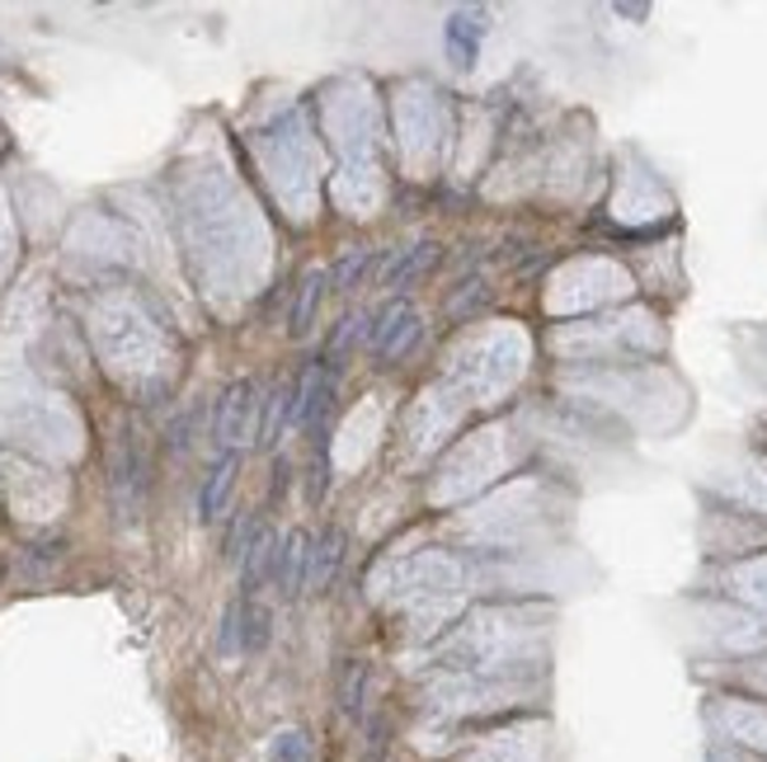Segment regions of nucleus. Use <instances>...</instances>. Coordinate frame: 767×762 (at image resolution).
<instances>
[{"label":"nucleus","instance_id":"nucleus-2","mask_svg":"<svg viewBox=\"0 0 767 762\" xmlns=\"http://www.w3.org/2000/svg\"><path fill=\"white\" fill-rule=\"evenodd\" d=\"M415 339H419V315L405 307V301H391V307H382L377 325L368 330V344H372V354H377V358L410 354Z\"/></svg>","mask_w":767,"mask_h":762},{"label":"nucleus","instance_id":"nucleus-18","mask_svg":"<svg viewBox=\"0 0 767 762\" xmlns=\"http://www.w3.org/2000/svg\"><path fill=\"white\" fill-rule=\"evenodd\" d=\"M758 678H763V682H767V673H758Z\"/></svg>","mask_w":767,"mask_h":762},{"label":"nucleus","instance_id":"nucleus-13","mask_svg":"<svg viewBox=\"0 0 767 762\" xmlns=\"http://www.w3.org/2000/svg\"><path fill=\"white\" fill-rule=\"evenodd\" d=\"M372 259H377V254L372 250H353V254H344V259L335 264V274H330V282L339 292H353L358 282L368 278V268H372Z\"/></svg>","mask_w":767,"mask_h":762},{"label":"nucleus","instance_id":"nucleus-1","mask_svg":"<svg viewBox=\"0 0 767 762\" xmlns=\"http://www.w3.org/2000/svg\"><path fill=\"white\" fill-rule=\"evenodd\" d=\"M255 381H231L222 391V401H217V442H222V452H236L241 442L255 434Z\"/></svg>","mask_w":767,"mask_h":762},{"label":"nucleus","instance_id":"nucleus-10","mask_svg":"<svg viewBox=\"0 0 767 762\" xmlns=\"http://www.w3.org/2000/svg\"><path fill=\"white\" fill-rule=\"evenodd\" d=\"M368 678H372V669L363 659H344L339 663V711L344 716H363V696H368Z\"/></svg>","mask_w":767,"mask_h":762},{"label":"nucleus","instance_id":"nucleus-12","mask_svg":"<svg viewBox=\"0 0 767 762\" xmlns=\"http://www.w3.org/2000/svg\"><path fill=\"white\" fill-rule=\"evenodd\" d=\"M283 424H292V391L278 386L269 401H264V419H259V442H264V448H274L278 434H283Z\"/></svg>","mask_w":767,"mask_h":762},{"label":"nucleus","instance_id":"nucleus-14","mask_svg":"<svg viewBox=\"0 0 767 762\" xmlns=\"http://www.w3.org/2000/svg\"><path fill=\"white\" fill-rule=\"evenodd\" d=\"M269 645V612L259 602H241V649H264Z\"/></svg>","mask_w":767,"mask_h":762},{"label":"nucleus","instance_id":"nucleus-4","mask_svg":"<svg viewBox=\"0 0 767 762\" xmlns=\"http://www.w3.org/2000/svg\"><path fill=\"white\" fill-rule=\"evenodd\" d=\"M137 499H142V462H137L132 438L123 434L118 448H114V504H118V518H132Z\"/></svg>","mask_w":767,"mask_h":762},{"label":"nucleus","instance_id":"nucleus-7","mask_svg":"<svg viewBox=\"0 0 767 762\" xmlns=\"http://www.w3.org/2000/svg\"><path fill=\"white\" fill-rule=\"evenodd\" d=\"M339 565H344V532H339V528H325L316 542H311V575H306V589L325 593V589L335 584Z\"/></svg>","mask_w":767,"mask_h":762},{"label":"nucleus","instance_id":"nucleus-5","mask_svg":"<svg viewBox=\"0 0 767 762\" xmlns=\"http://www.w3.org/2000/svg\"><path fill=\"white\" fill-rule=\"evenodd\" d=\"M274 565H278V536L259 522V532L249 536V546L241 555V593H245V602L259 593V584L274 575Z\"/></svg>","mask_w":767,"mask_h":762},{"label":"nucleus","instance_id":"nucleus-6","mask_svg":"<svg viewBox=\"0 0 767 762\" xmlns=\"http://www.w3.org/2000/svg\"><path fill=\"white\" fill-rule=\"evenodd\" d=\"M236 475H241V457H236V452H222V457H217V466L208 471V481H202V495H198V518H202V522H217V518H222L231 489H236Z\"/></svg>","mask_w":767,"mask_h":762},{"label":"nucleus","instance_id":"nucleus-15","mask_svg":"<svg viewBox=\"0 0 767 762\" xmlns=\"http://www.w3.org/2000/svg\"><path fill=\"white\" fill-rule=\"evenodd\" d=\"M269 758L274 762H311V739L302 729H283V735L269 743Z\"/></svg>","mask_w":767,"mask_h":762},{"label":"nucleus","instance_id":"nucleus-11","mask_svg":"<svg viewBox=\"0 0 767 762\" xmlns=\"http://www.w3.org/2000/svg\"><path fill=\"white\" fill-rule=\"evenodd\" d=\"M438 259V245H429V241H419L415 250H405L400 254V259L396 264H391V274H386V288H410V282L419 278V274H425V268Z\"/></svg>","mask_w":767,"mask_h":762},{"label":"nucleus","instance_id":"nucleus-3","mask_svg":"<svg viewBox=\"0 0 767 762\" xmlns=\"http://www.w3.org/2000/svg\"><path fill=\"white\" fill-rule=\"evenodd\" d=\"M306 575H311V536L288 532V542H278V565H274V579L283 589V598L306 593Z\"/></svg>","mask_w":767,"mask_h":762},{"label":"nucleus","instance_id":"nucleus-9","mask_svg":"<svg viewBox=\"0 0 767 762\" xmlns=\"http://www.w3.org/2000/svg\"><path fill=\"white\" fill-rule=\"evenodd\" d=\"M720 725L730 729L740 743H748V749H763L767 753V711L758 706H720Z\"/></svg>","mask_w":767,"mask_h":762},{"label":"nucleus","instance_id":"nucleus-16","mask_svg":"<svg viewBox=\"0 0 767 762\" xmlns=\"http://www.w3.org/2000/svg\"><path fill=\"white\" fill-rule=\"evenodd\" d=\"M734 589L754 602H767V561L763 565H744L740 575H734Z\"/></svg>","mask_w":767,"mask_h":762},{"label":"nucleus","instance_id":"nucleus-17","mask_svg":"<svg viewBox=\"0 0 767 762\" xmlns=\"http://www.w3.org/2000/svg\"><path fill=\"white\" fill-rule=\"evenodd\" d=\"M325 485H330V475H325V457L316 452V462H311V499H321Z\"/></svg>","mask_w":767,"mask_h":762},{"label":"nucleus","instance_id":"nucleus-8","mask_svg":"<svg viewBox=\"0 0 767 762\" xmlns=\"http://www.w3.org/2000/svg\"><path fill=\"white\" fill-rule=\"evenodd\" d=\"M325 282H330V278H325V274H321V268H311V274H306L302 282H297V297H292V311H288V330H292V335H297V339H302V335H306V330H311V325H316V311H321V297H325Z\"/></svg>","mask_w":767,"mask_h":762}]
</instances>
